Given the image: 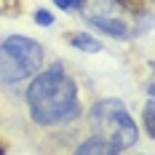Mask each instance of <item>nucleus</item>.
Wrapping results in <instances>:
<instances>
[{
    "label": "nucleus",
    "instance_id": "8",
    "mask_svg": "<svg viewBox=\"0 0 155 155\" xmlns=\"http://www.w3.org/2000/svg\"><path fill=\"white\" fill-rule=\"evenodd\" d=\"M35 21H38L40 27H51V24H54V16L40 8V11H35Z\"/></svg>",
    "mask_w": 155,
    "mask_h": 155
},
{
    "label": "nucleus",
    "instance_id": "6",
    "mask_svg": "<svg viewBox=\"0 0 155 155\" xmlns=\"http://www.w3.org/2000/svg\"><path fill=\"white\" fill-rule=\"evenodd\" d=\"M70 46L78 48V51H86V54H96V51H102V43L88 35V32H72L70 35Z\"/></svg>",
    "mask_w": 155,
    "mask_h": 155
},
{
    "label": "nucleus",
    "instance_id": "4",
    "mask_svg": "<svg viewBox=\"0 0 155 155\" xmlns=\"http://www.w3.org/2000/svg\"><path fill=\"white\" fill-rule=\"evenodd\" d=\"M88 24H94L96 30L107 32V35H115V38L128 35L126 21H123V19H118V16H88Z\"/></svg>",
    "mask_w": 155,
    "mask_h": 155
},
{
    "label": "nucleus",
    "instance_id": "5",
    "mask_svg": "<svg viewBox=\"0 0 155 155\" xmlns=\"http://www.w3.org/2000/svg\"><path fill=\"white\" fill-rule=\"evenodd\" d=\"M75 155H118V150H115L107 139H102V137H91V139H86L80 147H78Z\"/></svg>",
    "mask_w": 155,
    "mask_h": 155
},
{
    "label": "nucleus",
    "instance_id": "7",
    "mask_svg": "<svg viewBox=\"0 0 155 155\" xmlns=\"http://www.w3.org/2000/svg\"><path fill=\"white\" fill-rule=\"evenodd\" d=\"M62 11H80L83 5H86V0H54Z\"/></svg>",
    "mask_w": 155,
    "mask_h": 155
},
{
    "label": "nucleus",
    "instance_id": "2",
    "mask_svg": "<svg viewBox=\"0 0 155 155\" xmlns=\"http://www.w3.org/2000/svg\"><path fill=\"white\" fill-rule=\"evenodd\" d=\"M91 128H96L94 137L107 139L118 153L134 147L137 139H139L137 123L126 112L120 99H102V102H96L91 107Z\"/></svg>",
    "mask_w": 155,
    "mask_h": 155
},
{
    "label": "nucleus",
    "instance_id": "10",
    "mask_svg": "<svg viewBox=\"0 0 155 155\" xmlns=\"http://www.w3.org/2000/svg\"><path fill=\"white\" fill-rule=\"evenodd\" d=\"M0 155H5V147H3V142H0Z\"/></svg>",
    "mask_w": 155,
    "mask_h": 155
},
{
    "label": "nucleus",
    "instance_id": "9",
    "mask_svg": "<svg viewBox=\"0 0 155 155\" xmlns=\"http://www.w3.org/2000/svg\"><path fill=\"white\" fill-rule=\"evenodd\" d=\"M153 110H155V107H153V102L144 107V120H147V131H150V134L155 131V126H153Z\"/></svg>",
    "mask_w": 155,
    "mask_h": 155
},
{
    "label": "nucleus",
    "instance_id": "3",
    "mask_svg": "<svg viewBox=\"0 0 155 155\" xmlns=\"http://www.w3.org/2000/svg\"><path fill=\"white\" fill-rule=\"evenodd\" d=\"M43 67V48L24 35H8L0 43V83H19Z\"/></svg>",
    "mask_w": 155,
    "mask_h": 155
},
{
    "label": "nucleus",
    "instance_id": "1",
    "mask_svg": "<svg viewBox=\"0 0 155 155\" xmlns=\"http://www.w3.org/2000/svg\"><path fill=\"white\" fill-rule=\"evenodd\" d=\"M27 107L38 126H59L70 123L80 115L75 80L64 72L62 64L38 72L27 88Z\"/></svg>",
    "mask_w": 155,
    "mask_h": 155
}]
</instances>
